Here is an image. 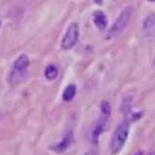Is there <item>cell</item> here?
<instances>
[{"instance_id": "cell-13", "label": "cell", "mask_w": 155, "mask_h": 155, "mask_svg": "<svg viewBox=\"0 0 155 155\" xmlns=\"http://www.w3.org/2000/svg\"><path fill=\"white\" fill-rule=\"evenodd\" d=\"M149 155H155V153H152V154H149Z\"/></svg>"}, {"instance_id": "cell-12", "label": "cell", "mask_w": 155, "mask_h": 155, "mask_svg": "<svg viewBox=\"0 0 155 155\" xmlns=\"http://www.w3.org/2000/svg\"><path fill=\"white\" fill-rule=\"evenodd\" d=\"M136 155H141V153H140V152H138V153H137Z\"/></svg>"}, {"instance_id": "cell-4", "label": "cell", "mask_w": 155, "mask_h": 155, "mask_svg": "<svg viewBox=\"0 0 155 155\" xmlns=\"http://www.w3.org/2000/svg\"><path fill=\"white\" fill-rule=\"evenodd\" d=\"M143 32L146 36L155 34V14H148L143 21Z\"/></svg>"}, {"instance_id": "cell-1", "label": "cell", "mask_w": 155, "mask_h": 155, "mask_svg": "<svg viewBox=\"0 0 155 155\" xmlns=\"http://www.w3.org/2000/svg\"><path fill=\"white\" fill-rule=\"evenodd\" d=\"M133 14H134V8L132 6L126 7L123 12L119 14V16L117 18L116 22L110 28L109 32H108V36L109 37H116V36H118L127 27V25H129L131 19H132V16H133Z\"/></svg>"}, {"instance_id": "cell-6", "label": "cell", "mask_w": 155, "mask_h": 155, "mask_svg": "<svg viewBox=\"0 0 155 155\" xmlns=\"http://www.w3.org/2000/svg\"><path fill=\"white\" fill-rule=\"evenodd\" d=\"M93 19H94V23L100 29H104V28H107V16H105V14L103 12H101V11H97L95 13L93 14Z\"/></svg>"}, {"instance_id": "cell-11", "label": "cell", "mask_w": 155, "mask_h": 155, "mask_svg": "<svg viewBox=\"0 0 155 155\" xmlns=\"http://www.w3.org/2000/svg\"><path fill=\"white\" fill-rule=\"evenodd\" d=\"M95 2H96V4H101V2H102V0H95Z\"/></svg>"}, {"instance_id": "cell-15", "label": "cell", "mask_w": 155, "mask_h": 155, "mask_svg": "<svg viewBox=\"0 0 155 155\" xmlns=\"http://www.w3.org/2000/svg\"><path fill=\"white\" fill-rule=\"evenodd\" d=\"M0 118H1V114H0Z\"/></svg>"}, {"instance_id": "cell-14", "label": "cell", "mask_w": 155, "mask_h": 155, "mask_svg": "<svg viewBox=\"0 0 155 155\" xmlns=\"http://www.w3.org/2000/svg\"><path fill=\"white\" fill-rule=\"evenodd\" d=\"M149 1H155V0H149Z\"/></svg>"}, {"instance_id": "cell-9", "label": "cell", "mask_w": 155, "mask_h": 155, "mask_svg": "<svg viewBox=\"0 0 155 155\" xmlns=\"http://www.w3.org/2000/svg\"><path fill=\"white\" fill-rule=\"evenodd\" d=\"M58 75V68L54 65H49L45 68V78L48 80H54Z\"/></svg>"}, {"instance_id": "cell-10", "label": "cell", "mask_w": 155, "mask_h": 155, "mask_svg": "<svg viewBox=\"0 0 155 155\" xmlns=\"http://www.w3.org/2000/svg\"><path fill=\"white\" fill-rule=\"evenodd\" d=\"M101 110H102V114L104 116L109 117L110 112H111V108H110V104L108 101H103L102 102V105H101Z\"/></svg>"}, {"instance_id": "cell-2", "label": "cell", "mask_w": 155, "mask_h": 155, "mask_svg": "<svg viewBox=\"0 0 155 155\" xmlns=\"http://www.w3.org/2000/svg\"><path fill=\"white\" fill-rule=\"evenodd\" d=\"M129 123L127 122H123L119 124V126L117 127L115 134L112 137V141H111V150L112 153H118L120 149L123 148L124 143L127 139L129 136Z\"/></svg>"}, {"instance_id": "cell-8", "label": "cell", "mask_w": 155, "mask_h": 155, "mask_svg": "<svg viewBox=\"0 0 155 155\" xmlns=\"http://www.w3.org/2000/svg\"><path fill=\"white\" fill-rule=\"evenodd\" d=\"M75 93H77V88H75L74 84L67 86L66 89L64 91V94H63L64 101H71V100H73V97L75 96Z\"/></svg>"}, {"instance_id": "cell-16", "label": "cell", "mask_w": 155, "mask_h": 155, "mask_svg": "<svg viewBox=\"0 0 155 155\" xmlns=\"http://www.w3.org/2000/svg\"><path fill=\"white\" fill-rule=\"evenodd\" d=\"M0 26H1V22H0Z\"/></svg>"}, {"instance_id": "cell-7", "label": "cell", "mask_w": 155, "mask_h": 155, "mask_svg": "<svg viewBox=\"0 0 155 155\" xmlns=\"http://www.w3.org/2000/svg\"><path fill=\"white\" fill-rule=\"evenodd\" d=\"M71 142H72V133L68 132V133L64 137V139L61 140V142H59L57 146H54L53 149L57 150V152H63V150H65V149L71 145Z\"/></svg>"}, {"instance_id": "cell-5", "label": "cell", "mask_w": 155, "mask_h": 155, "mask_svg": "<svg viewBox=\"0 0 155 155\" xmlns=\"http://www.w3.org/2000/svg\"><path fill=\"white\" fill-rule=\"evenodd\" d=\"M29 58H28V56L27 54H21L19 56L18 58L15 59V61H14V71L16 72H22V73H25L26 70L28 68V66H29Z\"/></svg>"}, {"instance_id": "cell-3", "label": "cell", "mask_w": 155, "mask_h": 155, "mask_svg": "<svg viewBox=\"0 0 155 155\" xmlns=\"http://www.w3.org/2000/svg\"><path fill=\"white\" fill-rule=\"evenodd\" d=\"M78 38H79V26L77 23H71L63 38L61 48L64 50H70L77 44Z\"/></svg>"}]
</instances>
